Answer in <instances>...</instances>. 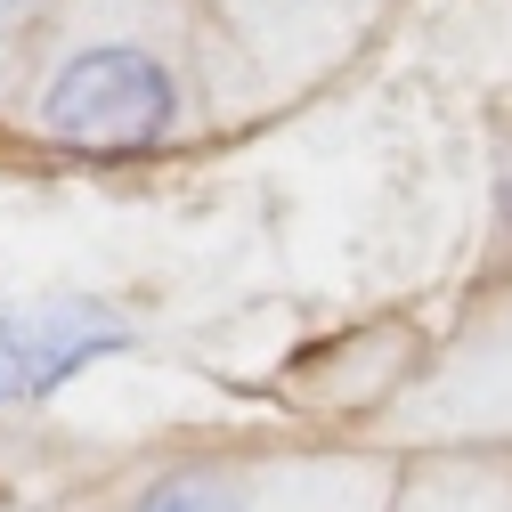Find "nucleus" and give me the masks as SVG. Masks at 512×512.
<instances>
[{"label":"nucleus","instance_id":"nucleus-4","mask_svg":"<svg viewBox=\"0 0 512 512\" xmlns=\"http://www.w3.org/2000/svg\"><path fill=\"white\" fill-rule=\"evenodd\" d=\"M399 472L374 447H269L261 512H399Z\"/></svg>","mask_w":512,"mask_h":512},{"label":"nucleus","instance_id":"nucleus-8","mask_svg":"<svg viewBox=\"0 0 512 512\" xmlns=\"http://www.w3.org/2000/svg\"><path fill=\"white\" fill-rule=\"evenodd\" d=\"M0 512H33V504H25V496H17L9 480H0Z\"/></svg>","mask_w":512,"mask_h":512},{"label":"nucleus","instance_id":"nucleus-3","mask_svg":"<svg viewBox=\"0 0 512 512\" xmlns=\"http://www.w3.org/2000/svg\"><path fill=\"white\" fill-rule=\"evenodd\" d=\"M269 456L236 447H155L90 488H74L57 512H261Z\"/></svg>","mask_w":512,"mask_h":512},{"label":"nucleus","instance_id":"nucleus-6","mask_svg":"<svg viewBox=\"0 0 512 512\" xmlns=\"http://www.w3.org/2000/svg\"><path fill=\"white\" fill-rule=\"evenodd\" d=\"M41 17H49V0H0V66H9V49H17Z\"/></svg>","mask_w":512,"mask_h":512},{"label":"nucleus","instance_id":"nucleus-1","mask_svg":"<svg viewBox=\"0 0 512 512\" xmlns=\"http://www.w3.org/2000/svg\"><path fill=\"white\" fill-rule=\"evenodd\" d=\"M25 122L33 139L74 155H163L196 122V74L163 25L98 17L41 57Z\"/></svg>","mask_w":512,"mask_h":512},{"label":"nucleus","instance_id":"nucleus-9","mask_svg":"<svg viewBox=\"0 0 512 512\" xmlns=\"http://www.w3.org/2000/svg\"><path fill=\"white\" fill-rule=\"evenodd\" d=\"M504 228H512V179H504Z\"/></svg>","mask_w":512,"mask_h":512},{"label":"nucleus","instance_id":"nucleus-5","mask_svg":"<svg viewBox=\"0 0 512 512\" xmlns=\"http://www.w3.org/2000/svg\"><path fill=\"white\" fill-rule=\"evenodd\" d=\"M399 512H512L504 456H407Z\"/></svg>","mask_w":512,"mask_h":512},{"label":"nucleus","instance_id":"nucleus-7","mask_svg":"<svg viewBox=\"0 0 512 512\" xmlns=\"http://www.w3.org/2000/svg\"><path fill=\"white\" fill-rule=\"evenodd\" d=\"M261 9H277V0H261ZM285 9H309V17H326L334 0H285Z\"/></svg>","mask_w":512,"mask_h":512},{"label":"nucleus","instance_id":"nucleus-2","mask_svg":"<svg viewBox=\"0 0 512 512\" xmlns=\"http://www.w3.org/2000/svg\"><path fill=\"white\" fill-rule=\"evenodd\" d=\"M131 350V317L98 293H25L0 301V415L57 399L74 374Z\"/></svg>","mask_w":512,"mask_h":512}]
</instances>
